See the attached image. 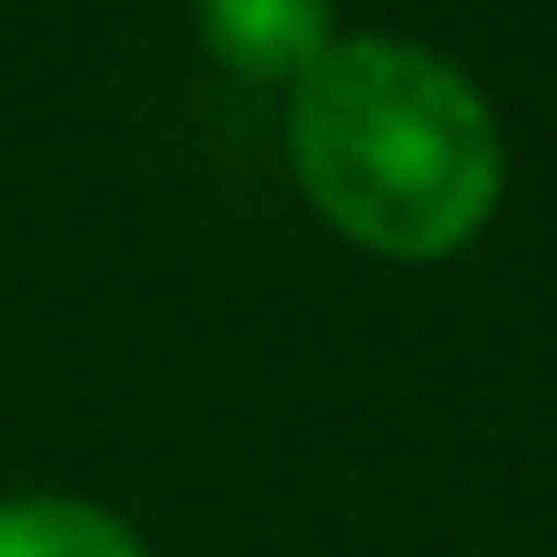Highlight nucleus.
<instances>
[{
  "mask_svg": "<svg viewBox=\"0 0 557 557\" xmlns=\"http://www.w3.org/2000/svg\"><path fill=\"white\" fill-rule=\"evenodd\" d=\"M0 557H146V542L85 496H9L0 504Z\"/></svg>",
  "mask_w": 557,
  "mask_h": 557,
  "instance_id": "7ed1b4c3",
  "label": "nucleus"
},
{
  "mask_svg": "<svg viewBox=\"0 0 557 557\" xmlns=\"http://www.w3.org/2000/svg\"><path fill=\"white\" fill-rule=\"evenodd\" d=\"M199 32L207 54L252 85H298L336 47L329 0H199Z\"/></svg>",
  "mask_w": 557,
  "mask_h": 557,
  "instance_id": "f03ea898",
  "label": "nucleus"
},
{
  "mask_svg": "<svg viewBox=\"0 0 557 557\" xmlns=\"http://www.w3.org/2000/svg\"><path fill=\"white\" fill-rule=\"evenodd\" d=\"M290 169L321 222L382 260H443L504 199L488 100L412 39H336L290 85Z\"/></svg>",
  "mask_w": 557,
  "mask_h": 557,
  "instance_id": "f257e3e1",
  "label": "nucleus"
}]
</instances>
